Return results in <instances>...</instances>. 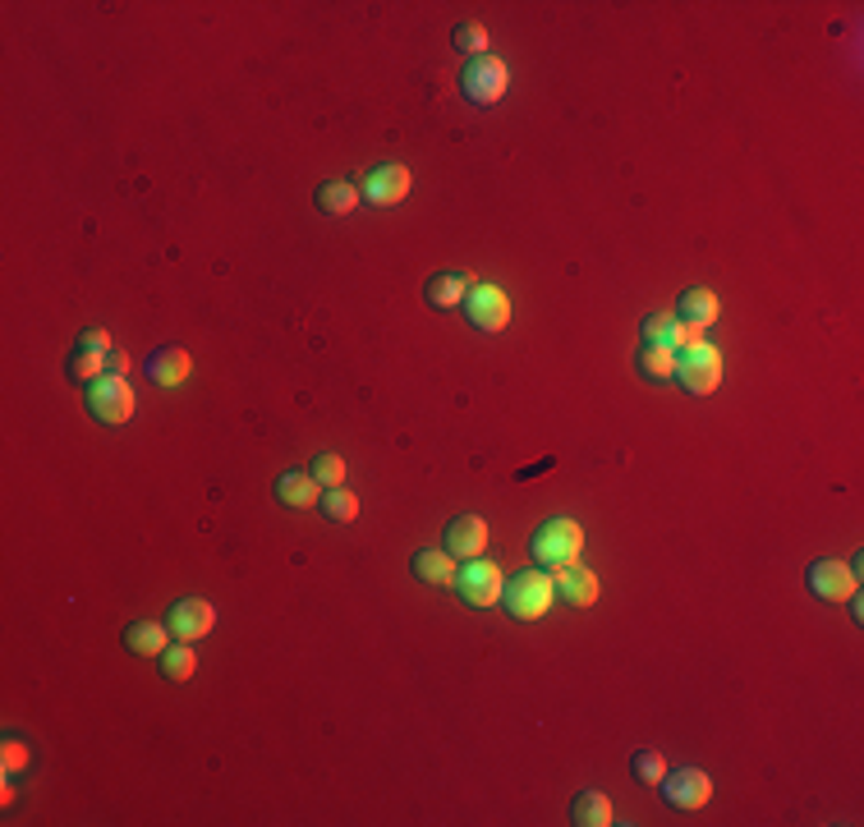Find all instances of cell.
I'll return each mask as SVG.
<instances>
[{"mask_svg":"<svg viewBox=\"0 0 864 827\" xmlns=\"http://www.w3.org/2000/svg\"><path fill=\"white\" fill-rule=\"evenodd\" d=\"M584 552V529L575 520H547L534 543H529V556L538 562V570H561V566H575Z\"/></svg>","mask_w":864,"mask_h":827,"instance_id":"6da1fadb","label":"cell"},{"mask_svg":"<svg viewBox=\"0 0 864 827\" xmlns=\"http://www.w3.org/2000/svg\"><path fill=\"white\" fill-rule=\"evenodd\" d=\"M501 602H506V612H511L516 621H543L552 612V602H557V589H552L547 570L534 566V570H520L516 579H506Z\"/></svg>","mask_w":864,"mask_h":827,"instance_id":"7a4b0ae2","label":"cell"},{"mask_svg":"<svg viewBox=\"0 0 864 827\" xmlns=\"http://www.w3.org/2000/svg\"><path fill=\"white\" fill-rule=\"evenodd\" d=\"M676 382L690 391V395H713L718 387H722V354L708 345V341H699V345H690V350H680L676 354Z\"/></svg>","mask_w":864,"mask_h":827,"instance_id":"3957f363","label":"cell"},{"mask_svg":"<svg viewBox=\"0 0 864 827\" xmlns=\"http://www.w3.org/2000/svg\"><path fill=\"white\" fill-rule=\"evenodd\" d=\"M87 414L116 428V423L134 414V387H129L120 373H102L97 382H87Z\"/></svg>","mask_w":864,"mask_h":827,"instance_id":"277c9868","label":"cell"},{"mask_svg":"<svg viewBox=\"0 0 864 827\" xmlns=\"http://www.w3.org/2000/svg\"><path fill=\"white\" fill-rule=\"evenodd\" d=\"M451 589L460 593V602H470V607H493V602H501L506 579H501V566L497 562H483V556H474V562H464L455 570V584Z\"/></svg>","mask_w":864,"mask_h":827,"instance_id":"5b68a950","label":"cell"},{"mask_svg":"<svg viewBox=\"0 0 864 827\" xmlns=\"http://www.w3.org/2000/svg\"><path fill=\"white\" fill-rule=\"evenodd\" d=\"M506 83H511V74H506V64L497 56H478L464 64L460 74V93L470 97L474 106H497L506 97Z\"/></svg>","mask_w":864,"mask_h":827,"instance_id":"8992f818","label":"cell"},{"mask_svg":"<svg viewBox=\"0 0 864 827\" xmlns=\"http://www.w3.org/2000/svg\"><path fill=\"white\" fill-rule=\"evenodd\" d=\"M460 308H464V318H470V327H478V331H506V322H511V299H506V290H497V285H474Z\"/></svg>","mask_w":864,"mask_h":827,"instance_id":"52a82bcc","label":"cell"},{"mask_svg":"<svg viewBox=\"0 0 864 827\" xmlns=\"http://www.w3.org/2000/svg\"><path fill=\"white\" fill-rule=\"evenodd\" d=\"M662 800L672 804V810H703L708 800H713V781H708L703 768H680V772H667L658 781Z\"/></svg>","mask_w":864,"mask_h":827,"instance_id":"ba28073f","label":"cell"},{"mask_svg":"<svg viewBox=\"0 0 864 827\" xmlns=\"http://www.w3.org/2000/svg\"><path fill=\"white\" fill-rule=\"evenodd\" d=\"M805 584H809V593H814V598H824V602H847V598H855L860 575H855L847 562L818 556V562L809 566V575H805Z\"/></svg>","mask_w":864,"mask_h":827,"instance_id":"9c48e42d","label":"cell"},{"mask_svg":"<svg viewBox=\"0 0 864 827\" xmlns=\"http://www.w3.org/2000/svg\"><path fill=\"white\" fill-rule=\"evenodd\" d=\"M359 193H364V203H372V208H395V203H405V198H410V170H405L401 162H387V166H378V170L364 175Z\"/></svg>","mask_w":864,"mask_h":827,"instance_id":"30bf717a","label":"cell"},{"mask_svg":"<svg viewBox=\"0 0 864 827\" xmlns=\"http://www.w3.org/2000/svg\"><path fill=\"white\" fill-rule=\"evenodd\" d=\"M166 625H170V635L180 639V643H193V639L212 635L216 612H212V602H203V598H180V602H175V607H170Z\"/></svg>","mask_w":864,"mask_h":827,"instance_id":"8fae6325","label":"cell"},{"mask_svg":"<svg viewBox=\"0 0 864 827\" xmlns=\"http://www.w3.org/2000/svg\"><path fill=\"white\" fill-rule=\"evenodd\" d=\"M639 331H644V345H667L676 354L703 341V331H695L690 322H680L676 312H649V318L639 322Z\"/></svg>","mask_w":864,"mask_h":827,"instance_id":"7c38bea8","label":"cell"},{"mask_svg":"<svg viewBox=\"0 0 864 827\" xmlns=\"http://www.w3.org/2000/svg\"><path fill=\"white\" fill-rule=\"evenodd\" d=\"M552 589H557L561 602H570V607H593L597 602V575L589 566H561L557 579H552Z\"/></svg>","mask_w":864,"mask_h":827,"instance_id":"4fadbf2b","label":"cell"},{"mask_svg":"<svg viewBox=\"0 0 864 827\" xmlns=\"http://www.w3.org/2000/svg\"><path fill=\"white\" fill-rule=\"evenodd\" d=\"M143 373H147L157 387H180L185 377L193 373V359H189V354H185L180 345H162V350H152V354H147Z\"/></svg>","mask_w":864,"mask_h":827,"instance_id":"5bb4252c","label":"cell"},{"mask_svg":"<svg viewBox=\"0 0 864 827\" xmlns=\"http://www.w3.org/2000/svg\"><path fill=\"white\" fill-rule=\"evenodd\" d=\"M487 547V524L478 516H460L455 524H447V552L455 562H474Z\"/></svg>","mask_w":864,"mask_h":827,"instance_id":"9a60e30c","label":"cell"},{"mask_svg":"<svg viewBox=\"0 0 864 827\" xmlns=\"http://www.w3.org/2000/svg\"><path fill=\"white\" fill-rule=\"evenodd\" d=\"M276 501L291 506V510H313L322 501V483L313 474H304V469H295V474H281L276 479Z\"/></svg>","mask_w":864,"mask_h":827,"instance_id":"2e32d148","label":"cell"},{"mask_svg":"<svg viewBox=\"0 0 864 827\" xmlns=\"http://www.w3.org/2000/svg\"><path fill=\"white\" fill-rule=\"evenodd\" d=\"M672 312H676L680 322H690L695 331H703V327H713V322H718V312H722V308H718V295H713V290H703V285H699V290H685Z\"/></svg>","mask_w":864,"mask_h":827,"instance_id":"e0dca14e","label":"cell"},{"mask_svg":"<svg viewBox=\"0 0 864 827\" xmlns=\"http://www.w3.org/2000/svg\"><path fill=\"white\" fill-rule=\"evenodd\" d=\"M474 285H478V281L464 276V272H441V276H433V281L424 285V299H428L433 308H460L464 295H470Z\"/></svg>","mask_w":864,"mask_h":827,"instance_id":"ac0fdd59","label":"cell"},{"mask_svg":"<svg viewBox=\"0 0 864 827\" xmlns=\"http://www.w3.org/2000/svg\"><path fill=\"white\" fill-rule=\"evenodd\" d=\"M125 648L139 658H162L170 648V625H157V621H139L125 630Z\"/></svg>","mask_w":864,"mask_h":827,"instance_id":"d6986e66","label":"cell"},{"mask_svg":"<svg viewBox=\"0 0 864 827\" xmlns=\"http://www.w3.org/2000/svg\"><path fill=\"white\" fill-rule=\"evenodd\" d=\"M570 823L575 827H612L616 814H612V800L603 791H580L570 804Z\"/></svg>","mask_w":864,"mask_h":827,"instance_id":"ffe728a7","label":"cell"},{"mask_svg":"<svg viewBox=\"0 0 864 827\" xmlns=\"http://www.w3.org/2000/svg\"><path fill=\"white\" fill-rule=\"evenodd\" d=\"M414 579H424L433 589L455 584V556L451 552H418L414 556Z\"/></svg>","mask_w":864,"mask_h":827,"instance_id":"44dd1931","label":"cell"},{"mask_svg":"<svg viewBox=\"0 0 864 827\" xmlns=\"http://www.w3.org/2000/svg\"><path fill=\"white\" fill-rule=\"evenodd\" d=\"M635 364H639V373H644L649 382H667V377L676 373V350H667V345H644Z\"/></svg>","mask_w":864,"mask_h":827,"instance_id":"7402d4cb","label":"cell"},{"mask_svg":"<svg viewBox=\"0 0 864 827\" xmlns=\"http://www.w3.org/2000/svg\"><path fill=\"white\" fill-rule=\"evenodd\" d=\"M359 185H322L318 189V208L327 212V216H345V212H354V208H359Z\"/></svg>","mask_w":864,"mask_h":827,"instance_id":"603a6c76","label":"cell"},{"mask_svg":"<svg viewBox=\"0 0 864 827\" xmlns=\"http://www.w3.org/2000/svg\"><path fill=\"white\" fill-rule=\"evenodd\" d=\"M322 516H327L331 524L359 520V497H354L350 487H327V492H322Z\"/></svg>","mask_w":864,"mask_h":827,"instance_id":"cb8c5ba5","label":"cell"},{"mask_svg":"<svg viewBox=\"0 0 864 827\" xmlns=\"http://www.w3.org/2000/svg\"><path fill=\"white\" fill-rule=\"evenodd\" d=\"M193 672H198V658H193V648L175 639V643L166 648V653H162V676H166V681H175V685H185Z\"/></svg>","mask_w":864,"mask_h":827,"instance_id":"d4e9b609","label":"cell"},{"mask_svg":"<svg viewBox=\"0 0 864 827\" xmlns=\"http://www.w3.org/2000/svg\"><path fill=\"white\" fill-rule=\"evenodd\" d=\"M106 359H110V350L74 345V354H70V377H79V382H97V377L106 373Z\"/></svg>","mask_w":864,"mask_h":827,"instance_id":"484cf974","label":"cell"},{"mask_svg":"<svg viewBox=\"0 0 864 827\" xmlns=\"http://www.w3.org/2000/svg\"><path fill=\"white\" fill-rule=\"evenodd\" d=\"M630 777L639 781V787H658V781L667 777V764H662L658 749H639V754L630 758Z\"/></svg>","mask_w":864,"mask_h":827,"instance_id":"4316f807","label":"cell"},{"mask_svg":"<svg viewBox=\"0 0 864 827\" xmlns=\"http://www.w3.org/2000/svg\"><path fill=\"white\" fill-rule=\"evenodd\" d=\"M308 474H313L322 487H341V483H345V460H341V456H331V451H322V456L313 460V469H308Z\"/></svg>","mask_w":864,"mask_h":827,"instance_id":"83f0119b","label":"cell"},{"mask_svg":"<svg viewBox=\"0 0 864 827\" xmlns=\"http://www.w3.org/2000/svg\"><path fill=\"white\" fill-rule=\"evenodd\" d=\"M455 51H464V56H483L487 51V28L483 24H460L455 28Z\"/></svg>","mask_w":864,"mask_h":827,"instance_id":"f1b7e54d","label":"cell"},{"mask_svg":"<svg viewBox=\"0 0 864 827\" xmlns=\"http://www.w3.org/2000/svg\"><path fill=\"white\" fill-rule=\"evenodd\" d=\"M24 758H28L24 745H19V741H5V772H19V768H24Z\"/></svg>","mask_w":864,"mask_h":827,"instance_id":"f546056e","label":"cell"},{"mask_svg":"<svg viewBox=\"0 0 864 827\" xmlns=\"http://www.w3.org/2000/svg\"><path fill=\"white\" fill-rule=\"evenodd\" d=\"M106 373H129V354H120V350H110V359H106Z\"/></svg>","mask_w":864,"mask_h":827,"instance_id":"4dcf8cb0","label":"cell"}]
</instances>
